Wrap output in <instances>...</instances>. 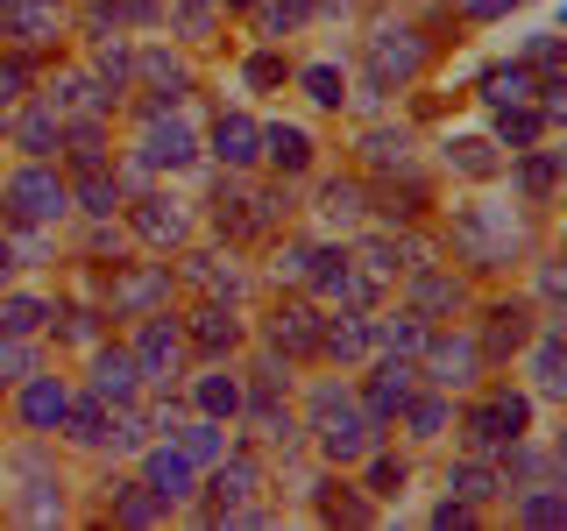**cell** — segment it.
I'll list each match as a JSON object with an SVG mask.
<instances>
[]
</instances>
